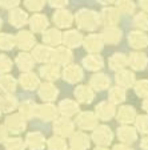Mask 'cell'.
Here are the masks:
<instances>
[{
  "mask_svg": "<svg viewBox=\"0 0 148 150\" xmlns=\"http://www.w3.org/2000/svg\"><path fill=\"white\" fill-rule=\"evenodd\" d=\"M1 3H4V6H14V4H17L19 0H1Z\"/></svg>",
  "mask_w": 148,
  "mask_h": 150,
  "instance_id": "1",
  "label": "cell"
}]
</instances>
